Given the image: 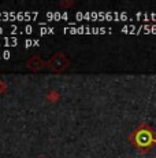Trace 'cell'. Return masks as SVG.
<instances>
[{
    "mask_svg": "<svg viewBox=\"0 0 156 158\" xmlns=\"http://www.w3.org/2000/svg\"><path fill=\"white\" fill-rule=\"evenodd\" d=\"M130 142L142 153H146L152 146L156 144V133L148 124H141V125L129 136Z\"/></svg>",
    "mask_w": 156,
    "mask_h": 158,
    "instance_id": "6da1fadb",
    "label": "cell"
},
{
    "mask_svg": "<svg viewBox=\"0 0 156 158\" xmlns=\"http://www.w3.org/2000/svg\"><path fill=\"white\" fill-rule=\"evenodd\" d=\"M38 17L37 11H0L2 21H32Z\"/></svg>",
    "mask_w": 156,
    "mask_h": 158,
    "instance_id": "7a4b0ae2",
    "label": "cell"
},
{
    "mask_svg": "<svg viewBox=\"0 0 156 158\" xmlns=\"http://www.w3.org/2000/svg\"><path fill=\"white\" fill-rule=\"evenodd\" d=\"M66 33H104L110 32V29L106 28H92V26H67L64 28Z\"/></svg>",
    "mask_w": 156,
    "mask_h": 158,
    "instance_id": "3957f363",
    "label": "cell"
},
{
    "mask_svg": "<svg viewBox=\"0 0 156 158\" xmlns=\"http://www.w3.org/2000/svg\"><path fill=\"white\" fill-rule=\"evenodd\" d=\"M47 18H52V19H64L67 21L68 19V14L66 13V11H63V13H47Z\"/></svg>",
    "mask_w": 156,
    "mask_h": 158,
    "instance_id": "277c9868",
    "label": "cell"
},
{
    "mask_svg": "<svg viewBox=\"0 0 156 158\" xmlns=\"http://www.w3.org/2000/svg\"><path fill=\"white\" fill-rule=\"evenodd\" d=\"M18 44L17 37H3L0 41V45H6V47H15Z\"/></svg>",
    "mask_w": 156,
    "mask_h": 158,
    "instance_id": "5b68a950",
    "label": "cell"
},
{
    "mask_svg": "<svg viewBox=\"0 0 156 158\" xmlns=\"http://www.w3.org/2000/svg\"><path fill=\"white\" fill-rule=\"evenodd\" d=\"M40 33H41V35H48V33H53V28H52V26H47V25H44V26H41Z\"/></svg>",
    "mask_w": 156,
    "mask_h": 158,
    "instance_id": "8992f818",
    "label": "cell"
},
{
    "mask_svg": "<svg viewBox=\"0 0 156 158\" xmlns=\"http://www.w3.org/2000/svg\"><path fill=\"white\" fill-rule=\"evenodd\" d=\"M40 44L38 40H26L25 41V47H36V45Z\"/></svg>",
    "mask_w": 156,
    "mask_h": 158,
    "instance_id": "52a82bcc",
    "label": "cell"
},
{
    "mask_svg": "<svg viewBox=\"0 0 156 158\" xmlns=\"http://www.w3.org/2000/svg\"><path fill=\"white\" fill-rule=\"evenodd\" d=\"M2 55H3V58H4V59H8L11 54H10V51H7V50H6V51H3V54H2Z\"/></svg>",
    "mask_w": 156,
    "mask_h": 158,
    "instance_id": "ba28073f",
    "label": "cell"
},
{
    "mask_svg": "<svg viewBox=\"0 0 156 158\" xmlns=\"http://www.w3.org/2000/svg\"><path fill=\"white\" fill-rule=\"evenodd\" d=\"M23 30H25L26 33H32V32H33V28H32L30 25H26V26H25V29H23Z\"/></svg>",
    "mask_w": 156,
    "mask_h": 158,
    "instance_id": "9c48e42d",
    "label": "cell"
},
{
    "mask_svg": "<svg viewBox=\"0 0 156 158\" xmlns=\"http://www.w3.org/2000/svg\"><path fill=\"white\" fill-rule=\"evenodd\" d=\"M4 88H6V85H4V83H3L2 80H0V94L3 92V91H4Z\"/></svg>",
    "mask_w": 156,
    "mask_h": 158,
    "instance_id": "30bf717a",
    "label": "cell"
},
{
    "mask_svg": "<svg viewBox=\"0 0 156 158\" xmlns=\"http://www.w3.org/2000/svg\"><path fill=\"white\" fill-rule=\"evenodd\" d=\"M0 33H3V28H0Z\"/></svg>",
    "mask_w": 156,
    "mask_h": 158,
    "instance_id": "8fae6325",
    "label": "cell"
}]
</instances>
